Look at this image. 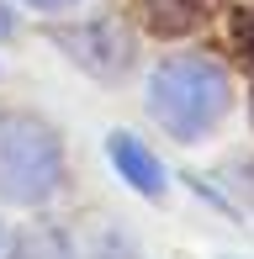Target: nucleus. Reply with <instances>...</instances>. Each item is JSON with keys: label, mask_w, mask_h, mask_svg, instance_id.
Listing matches in <instances>:
<instances>
[{"label": "nucleus", "mask_w": 254, "mask_h": 259, "mask_svg": "<svg viewBox=\"0 0 254 259\" xmlns=\"http://www.w3.org/2000/svg\"><path fill=\"white\" fill-rule=\"evenodd\" d=\"M148 101H154V116L175 138H201L228 111V79L206 58H170L148 79Z\"/></svg>", "instance_id": "1"}, {"label": "nucleus", "mask_w": 254, "mask_h": 259, "mask_svg": "<svg viewBox=\"0 0 254 259\" xmlns=\"http://www.w3.org/2000/svg\"><path fill=\"white\" fill-rule=\"evenodd\" d=\"M59 180H64V154L48 127L27 122V116L0 122V196L6 201L37 206L59 191Z\"/></svg>", "instance_id": "2"}, {"label": "nucleus", "mask_w": 254, "mask_h": 259, "mask_svg": "<svg viewBox=\"0 0 254 259\" xmlns=\"http://www.w3.org/2000/svg\"><path fill=\"white\" fill-rule=\"evenodd\" d=\"M111 164L122 169V180H127V185H138L143 196H159V185H164V169L154 164V154H148L138 138H127V133L111 138Z\"/></svg>", "instance_id": "3"}, {"label": "nucleus", "mask_w": 254, "mask_h": 259, "mask_svg": "<svg viewBox=\"0 0 254 259\" xmlns=\"http://www.w3.org/2000/svg\"><path fill=\"white\" fill-rule=\"evenodd\" d=\"M11 259H69V243H64L53 228H37V233L21 238V249L11 254Z\"/></svg>", "instance_id": "4"}, {"label": "nucleus", "mask_w": 254, "mask_h": 259, "mask_svg": "<svg viewBox=\"0 0 254 259\" xmlns=\"http://www.w3.org/2000/svg\"><path fill=\"white\" fill-rule=\"evenodd\" d=\"M27 6H43V11H53V6H69V0H27Z\"/></svg>", "instance_id": "5"}]
</instances>
